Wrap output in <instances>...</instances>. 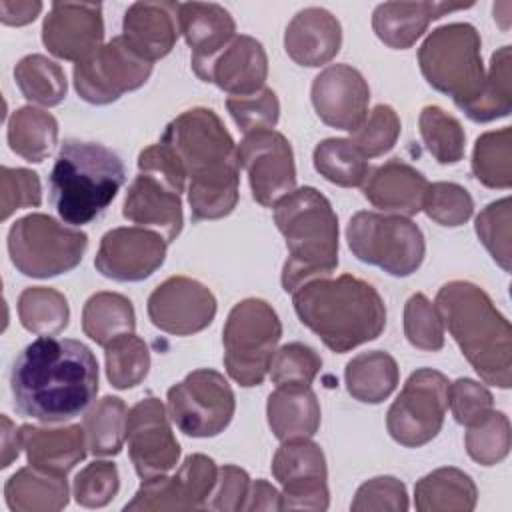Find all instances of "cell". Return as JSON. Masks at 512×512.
Returning <instances> with one entry per match:
<instances>
[{
    "label": "cell",
    "instance_id": "obj_1",
    "mask_svg": "<svg viewBox=\"0 0 512 512\" xmlns=\"http://www.w3.org/2000/svg\"><path fill=\"white\" fill-rule=\"evenodd\" d=\"M14 408L40 422H64L82 414L98 394V360L72 338L40 336L12 364Z\"/></svg>",
    "mask_w": 512,
    "mask_h": 512
},
{
    "label": "cell",
    "instance_id": "obj_2",
    "mask_svg": "<svg viewBox=\"0 0 512 512\" xmlns=\"http://www.w3.org/2000/svg\"><path fill=\"white\" fill-rule=\"evenodd\" d=\"M160 142L170 148L186 176L192 220H218L236 208V144L214 110L198 106L182 112L168 122Z\"/></svg>",
    "mask_w": 512,
    "mask_h": 512
},
{
    "label": "cell",
    "instance_id": "obj_3",
    "mask_svg": "<svg viewBox=\"0 0 512 512\" xmlns=\"http://www.w3.org/2000/svg\"><path fill=\"white\" fill-rule=\"evenodd\" d=\"M292 302L300 322L338 354L376 340L386 326L382 296L352 274L308 280L292 292Z\"/></svg>",
    "mask_w": 512,
    "mask_h": 512
},
{
    "label": "cell",
    "instance_id": "obj_4",
    "mask_svg": "<svg viewBox=\"0 0 512 512\" xmlns=\"http://www.w3.org/2000/svg\"><path fill=\"white\" fill-rule=\"evenodd\" d=\"M442 322L476 374L502 390L512 384V328L490 296L468 280H452L436 294Z\"/></svg>",
    "mask_w": 512,
    "mask_h": 512
},
{
    "label": "cell",
    "instance_id": "obj_5",
    "mask_svg": "<svg viewBox=\"0 0 512 512\" xmlns=\"http://www.w3.org/2000/svg\"><path fill=\"white\" fill-rule=\"evenodd\" d=\"M274 222L288 248L282 268L286 292H294L308 280L328 276L338 266V218L328 198L316 188L304 186L278 200Z\"/></svg>",
    "mask_w": 512,
    "mask_h": 512
},
{
    "label": "cell",
    "instance_id": "obj_6",
    "mask_svg": "<svg viewBox=\"0 0 512 512\" xmlns=\"http://www.w3.org/2000/svg\"><path fill=\"white\" fill-rule=\"evenodd\" d=\"M124 180L116 152L98 142L64 140L48 178L50 200L62 222L82 226L110 206Z\"/></svg>",
    "mask_w": 512,
    "mask_h": 512
},
{
    "label": "cell",
    "instance_id": "obj_7",
    "mask_svg": "<svg viewBox=\"0 0 512 512\" xmlns=\"http://www.w3.org/2000/svg\"><path fill=\"white\" fill-rule=\"evenodd\" d=\"M418 64L426 82L450 96L458 108L474 102L482 92L486 80L482 40L468 22H452L432 30L418 50Z\"/></svg>",
    "mask_w": 512,
    "mask_h": 512
},
{
    "label": "cell",
    "instance_id": "obj_8",
    "mask_svg": "<svg viewBox=\"0 0 512 512\" xmlns=\"http://www.w3.org/2000/svg\"><path fill=\"white\" fill-rule=\"evenodd\" d=\"M280 336V318L266 300L246 298L238 302L230 310L222 330L228 376L244 388L262 384Z\"/></svg>",
    "mask_w": 512,
    "mask_h": 512
},
{
    "label": "cell",
    "instance_id": "obj_9",
    "mask_svg": "<svg viewBox=\"0 0 512 512\" xmlns=\"http://www.w3.org/2000/svg\"><path fill=\"white\" fill-rule=\"evenodd\" d=\"M88 246L82 230L68 228L48 214H26L8 230V254L16 270L30 278H52L74 270Z\"/></svg>",
    "mask_w": 512,
    "mask_h": 512
},
{
    "label": "cell",
    "instance_id": "obj_10",
    "mask_svg": "<svg viewBox=\"0 0 512 512\" xmlns=\"http://www.w3.org/2000/svg\"><path fill=\"white\" fill-rule=\"evenodd\" d=\"M346 240L358 260L398 278L414 274L426 254L422 230L398 214L356 212L348 222Z\"/></svg>",
    "mask_w": 512,
    "mask_h": 512
},
{
    "label": "cell",
    "instance_id": "obj_11",
    "mask_svg": "<svg viewBox=\"0 0 512 512\" xmlns=\"http://www.w3.org/2000/svg\"><path fill=\"white\" fill-rule=\"evenodd\" d=\"M448 378L432 368L412 372L386 414L392 440L418 448L438 436L448 408Z\"/></svg>",
    "mask_w": 512,
    "mask_h": 512
},
{
    "label": "cell",
    "instance_id": "obj_12",
    "mask_svg": "<svg viewBox=\"0 0 512 512\" xmlns=\"http://www.w3.org/2000/svg\"><path fill=\"white\" fill-rule=\"evenodd\" d=\"M168 416L180 432L192 438L220 434L232 420L236 400L228 380L212 370L198 368L168 390Z\"/></svg>",
    "mask_w": 512,
    "mask_h": 512
},
{
    "label": "cell",
    "instance_id": "obj_13",
    "mask_svg": "<svg viewBox=\"0 0 512 512\" xmlns=\"http://www.w3.org/2000/svg\"><path fill=\"white\" fill-rule=\"evenodd\" d=\"M152 62L138 56L122 36H114L74 64V88L88 104H110L146 84Z\"/></svg>",
    "mask_w": 512,
    "mask_h": 512
},
{
    "label": "cell",
    "instance_id": "obj_14",
    "mask_svg": "<svg viewBox=\"0 0 512 512\" xmlns=\"http://www.w3.org/2000/svg\"><path fill=\"white\" fill-rule=\"evenodd\" d=\"M272 474L282 486V510L328 508V470L318 444L308 438L282 442L272 458Z\"/></svg>",
    "mask_w": 512,
    "mask_h": 512
},
{
    "label": "cell",
    "instance_id": "obj_15",
    "mask_svg": "<svg viewBox=\"0 0 512 512\" xmlns=\"http://www.w3.org/2000/svg\"><path fill=\"white\" fill-rule=\"evenodd\" d=\"M238 166L246 170L252 198L274 206L296 190V166L290 142L276 130L252 132L236 146Z\"/></svg>",
    "mask_w": 512,
    "mask_h": 512
},
{
    "label": "cell",
    "instance_id": "obj_16",
    "mask_svg": "<svg viewBox=\"0 0 512 512\" xmlns=\"http://www.w3.org/2000/svg\"><path fill=\"white\" fill-rule=\"evenodd\" d=\"M216 478L218 468L212 458L190 454L174 476L160 474L142 480V486L124 510H202L208 504Z\"/></svg>",
    "mask_w": 512,
    "mask_h": 512
},
{
    "label": "cell",
    "instance_id": "obj_17",
    "mask_svg": "<svg viewBox=\"0 0 512 512\" xmlns=\"http://www.w3.org/2000/svg\"><path fill=\"white\" fill-rule=\"evenodd\" d=\"M168 418L164 404L154 396H146L128 410V454L142 480L166 474L178 464L180 444L172 434Z\"/></svg>",
    "mask_w": 512,
    "mask_h": 512
},
{
    "label": "cell",
    "instance_id": "obj_18",
    "mask_svg": "<svg viewBox=\"0 0 512 512\" xmlns=\"http://www.w3.org/2000/svg\"><path fill=\"white\" fill-rule=\"evenodd\" d=\"M146 310L150 322L162 332L190 336L212 324L216 298L194 278L170 276L152 290Z\"/></svg>",
    "mask_w": 512,
    "mask_h": 512
},
{
    "label": "cell",
    "instance_id": "obj_19",
    "mask_svg": "<svg viewBox=\"0 0 512 512\" xmlns=\"http://www.w3.org/2000/svg\"><path fill=\"white\" fill-rule=\"evenodd\" d=\"M168 242L156 230L122 226L108 230L98 246L96 270L118 282H138L152 276L166 258Z\"/></svg>",
    "mask_w": 512,
    "mask_h": 512
},
{
    "label": "cell",
    "instance_id": "obj_20",
    "mask_svg": "<svg viewBox=\"0 0 512 512\" xmlns=\"http://www.w3.org/2000/svg\"><path fill=\"white\" fill-rule=\"evenodd\" d=\"M102 4L52 2L42 24V42L50 54L80 62L102 46Z\"/></svg>",
    "mask_w": 512,
    "mask_h": 512
},
{
    "label": "cell",
    "instance_id": "obj_21",
    "mask_svg": "<svg viewBox=\"0 0 512 512\" xmlns=\"http://www.w3.org/2000/svg\"><path fill=\"white\" fill-rule=\"evenodd\" d=\"M310 96L318 118L338 130L354 132L368 114L370 88L364 76L348 64L324 68L314 78Z\"/></svg>",
    "mask_w": 512,
    "mask_h": 512
},
{
    "label": "cell",
    "instance_id": "obj_22",
    "mask_svg": "<svg viewBox=\"0 0 512 512\" xmlns=\"http://www.w3.org/2000/svg\"><path fill=\"white\" fill-rule=\"evenodd\" d=\"M194 72L200 80L216 84L230 96H246L264 88L268 56L256 38L240 34L234 36L220 54Z\"/></svg>",
    "mask_w": 512,
    "mask_h": 512
},
{
    "label": "cell",
    "instance_id": "obj_23",
    "mask_svg": "<svg viewBox=\"0 0 512 512\" xmlns=\"http://www.w3.org/2000/svg\"><path fill=\"white\" fill-rule=\"evenodd\" d=\"M122 216L142 228H154L168 244L178 238L184 224L180 194L164 180L144 172H140L128 186Z\"/></svg>",
    "mask_w": 512,
    "mask_h": 512
},
{
    "label": "cell",
    "instance_id": "obj_24",
    "mask_svg": "<svg viewBox=\"0 0 512 512\" xmlns=\"http://www.w3.org/2000/svg\"><path fill=\"white\" fill-rule=\"evenodd\" d=\"M430 182L410 164L392 158L364 180V198L384 214L414 216L424 208Z\"/></svg>",
    "mask_w": 512,
    "mask_h": 512
},
{
    "label": "cell",
    "instance_id": "obj_25",
    "mask_svg": "<svg viewBox=\"0 0 512 512\" xmlns=\"http://www.w3.org/2000/svg\"><path fill=\"white\" fill-rule=\"evenodd\" d=\"M178 32V2H134L122 20V38L148 62L170 54Z\"/></svg>",
    "mask_w": 512,
    "mask_h": 512
},
{
    "label": "cell",
    "instance_id": "obj_26",
    "mask_svg": "<svg viewBox=\"0 0 512 512\" xmlns=\"http://www.w3.org/2000/svg\"><path fill=\"white\" fill-rule=\"evenodd\" d=\"M342 44L338 18L326 8L300 10L286 26L284 50L300 66L316 68L330 62Z\"/></svg>",
    "mask_w": 512,
    "mask_h": 512
},
{
    "label": "cell",
    "instance_id": "obj_27",
    "mask_svg": "<svg viewBox=\"0 0 512 512\" xmlns=\"http://www.w3.org/2000/svg\"><path fill=\"white\" fill-rule=\"evenodd\" d=\"M472 6L474 2H384L372 14V28L388 48L406 50L426 32L432 20Z\"/></svg>",
    "mask_w": 512,
    "mask_h": 512
},
{
    "label": "cell",
    "instance_id": "obj_28",
    "mask_svg": "<svg viewBox=\"0 0 512 512\" xmlns=\"http://www.w3.org/2000/svg\"><path fill=\"white\" fill-rule=\"evenodd\" d=\"M178 28L192 50V70L210 62L236 36L234 18L216 2L178 4Z\"/></svg>",
    "mask_w": 512,
    "mask_h": 512
},
{
    "label": "cell",
    "instance_id": "obj_29",
    "mask_svg": "<svg viewBox=\"0 0 512 512\" xmlns=\"http://www.w3.org/2000/svg\"><path fill=\"white\" fill-rule=\"evenodd\" d=\"M18 430L28 464L54 474H68L88 452L84 428L80 424L62 428L24 424Z\"/></svg>",
    "mask_w": 512,
    "mask_h": 512
},
{
    "label": "cell",
    "instance_id": "obj_30",
    "mask_svg": "<svg viewBox=\"0 0 512 512\" xmlns=\"http://www.w3.org/2000/svg\"><path fill=\"white\" fill-rule=\"evenodd\" d=\"M266 416L272 434L280 440L310 438L320 426V404L306 384H284L268 396Z\"/></svg>",
    "mask_w": 512,
    "mask_h": 512
},
{
    "label": "cell",
    "instance_id": "obj_31",
    "mask_svg": "<svg viewBox=\"0 0 512 512\" xmlns=\"http://www.w3.org/2000/svg\"><path fill=\"white\" fill-rule=\"evenodd\" d=\"M4 498L14 512L62 510L68 504L66 474H54L30 464L8 478Z\"/></svg>",
    "mask_w": 512,
    "mask_h": 512
},
{
    "label": "cell",
    "instance_id": "obj_32",
    "mask_svg": "<svg viewBox=\"0 0 512 512\" xmlns=\"http://www.w3.org/2000/svg\"><path fill=\"white\" fill-rule=\"evenodd\" d=\"M476 500L474 480L454 466L436 468L414 486V504L420 512H470Z\"/></svg>",
    "mask_w": 512,
    "mask_h": 512
},
{
    "label": "cell",
    "instance_id": "obj_33",
    "mask_svg": "<svg viewBox=\"0 0 512 512\" xmlns=\"http://www.w3.org/2000/svg\"><path fill=\"white\" fill-rule=\"evenodd\" d=\"M398 364L382 350H370L354 356L344 370L348 394L364 404L384 402L398 386Z\"/></svg>",
    "mask_w": 512,
    "mask_h": 512
},
{
    "label": "cell",
    "instance_id": "obj_34",
    "mask_svg": "<svg viewBox=\"0 0 512 512\" xmlns=\"http://www.w3.org/2000/svg\"><path fill=\"white\" fill-rule=\"evenodd\" d=\"M136 314L132 302L118 292L92 294L82 310V330L98 346H108L112 340L132 334Z\"/></svg>",
    "mask_w": 512,
    "mask_h": 512
},
{
    "label": "cell",
    "instance_id": "obj_35",
    "mask_svg": "<svg viewBox=\"0 0 512 512\" xmlns=\"http://www.w3.org/2000/svg\"><path fill=\"white\" fill-rule=\"evenodd\" d=\"M58 140L56 118L34 106H22L8 120V144L26 162H42Z\"/></svg>",
    "mask_w": 512,
    "mask_h": 512
},
{
    "label": "cell",
    "instance_id": "obj_36",
    "mask_svg": "<svg viewBox=\"0 0 512 512\" xmlns=\"http://www.w3.org/2000/svg\"><path fill=\"white\" fill-rule=\"evenodd\" d=\"M128 410L118 396L100 398L84 414V436L88 452L94 456H116L126 440Z\"/></svg>",
    "mask_w": 512,
    "mask_h": 512
},
{
    "label": "cell",
    "instance_id": "obj_37",
    "mask_svg": "<svg viewBox=\"0 0 512 512\" xmlns=\"http://www.w3.org/2000/svg\"><path fill=\"white\" fill-rule=\"evenodd\" d=\"M316 172L342 188H354L364 184L370 174L368 158L356 148L350 138H326L312 154Z\"/></svg>",
    "mask_w": 512,
    "mask_h": 512
},
{
    "label": "cell",
    "instance_id": "obj_38",
    "mask_svg": "<svg viewBox=\"0 0 512 512\" xmlns=\"http://www.w3.org/2000/svg\"><path fill=\"white\" fill-rule=\"evenodd\" d=\"M512 74H510V46H502L492 54L490 70L486 74L478 98L460 110L474 122H490L504 118L512 108Z\"/></svg>",
    "mask_w": 512,
    "mask_h": 512
},
{
    "label": "cell",
    "instance_id": "obj_39",
    "mask_svg": "<svg viewBox=\"0 0 512 512\" xmlns=\"http://www.w3.org/2000/svg\"><path fill=\"white\" fill-rule=\"evenodd\" d=\"M18 318L28 332L40 336L58 334L70 320L68 300L62 292L48 286L24 288L18 296Z\"/></svg>",
    "mask_w": 512,
    "mask_h": 512
},
{
    "label": "cell",
    "instance_id": "obj_40",
    "mask_svg": "<svg viewBox=\"0 0 512 512\" xmlns=\"http://www.w3.org/2000/svg\"><path fill=\"white\" fill-rule=\"evenodd\" d=\"M14 80L28 102L42 106L60 104L68 92L64 70L42 54L24 56L14 68Z\"/></svg>",
    "mask_w": 512,
    "mask_h": 512
},
{
    "label": "cell",
    "instance_id": "obj_41",
    "mask_svg": "<svg viewBox=\"0 0 512 512\" xmlns=\"http://www.w3.org/2000/svg\"><path fill=\"white\" fill-rule=\"evenodd\" d=\"M472 174L488 188H510L512 184V130L484 132L472 150Z\"/></svg>",
    "mask_w": 512,
    "mask_h": 512
},
{
    "label": "cell",
    "instance_id": "obj_42",
    "mask_svg": "<svg viewBox=\"0 0 512 512\" xmlns=\"http://www.w3.org/2000/svg\"><path fill=\"white\" fill-rule=\"evenodd\" d=\"M418 128L426 150L440 164H456L464 156L466 134L462 124L440 106H424Z\"/></svg>",
    "mask_w": 512,
    "mask_h": 512
},
{
    "label": "cell",
    "instance_id": "obj_43",
    "mask_svg": "<svg viewBox=\"0 0 512 512\" xmlns=\"http://www.w3.org/2000/svg\"><path fill=\"white\" fill-rule=\"evenodd\" d=\"M106 376L110 384L118 390H128L138 386L150 368V352L142 338L134 332L124 334L104 346Z\"/></svg>",
    "mask_w": 512,
    "mask_h": 512
},
{
    "label": "cell",
    "instance_id": "obj_44",
    "mask_svg": "<svg viewBox=\"0 0 512 512\" xmlns=\"http://www.w3.org/2000/svg\"><path fill=\"white\" fill-rule=\"evenodd\" d=\"M466 428V452L474 462L482 466H494L508 456L512 432L510 420L504 412L490 410L484 418Z\"/></svg>",
    "mask_w": 512,
    "mask_h": 512
},
{
    "label": "cell",
    "instance_id": "obj_45",
    "mask_svg": "<svg viewBox=\"0 0 512 512\" xmlns=\"http://www.w3.org/2000/svg\"><path fill=\"white\" fill-rule=\"evenodd\" d=\"M404 336L418 350L438 352L444 346V322L438 308L420 292L404 304Z\"/></svg>",
    "mask_w": 512,
    "mask_h": 512
},
{
    "label": "cell",
    "instance_id": "obj_46",
    "mask_svg": "<svg viewBox=\"0 0 512 512\" xmlns=\"http://www.w3.org/2000/svg\"><path fill=\"white\" fill-rule=\"evenodd\" d=\"M400 136V118L388 104L374 106L364 122L352 132V142L366 158H376L392 150Z\"/></svg>",
    "mask_w": 512,
    "mask_h": 512
},
{
    "label": "cell",
    "instance_id": "obj_47",
    "mask_svg": "<svg viewBox=\"0 0 512 512\" xmlns=\"http://www.w3.org/2000/svg\"><path fill=\"white\" fill-rule=\"evenodd\" d=\"M226 108L236 126L246 134L274 130L280 116V102L274 90L262 88L246 96H228Z\"/></svg>",
    "mask_w": 512,
    "mask_h": 512
},
{
    "label": "cell",
    "instance_id": "obj_48",
    "mask_svg": "<svg viewBox=\"0 0 512 512\" xmlns=\"http://www.w3.org/2000/svg\"><path fill=\"white\" fill-rule=\"evenodd\" d=\"M322 368V358L318 352L302 342L284 344L274 352L270 362V380L276 386L284 384H306L310 386Z\"/></svg>",
    "mask_w": 512,
    "mask_h": 512
},
{
    "label": "cell",
    "instance_id": "obj_49",
    "mask_svg": "<svg viewBox=\"0 0 512 512\" xmlns=\"http://www.w3.org/2000/svg\"><path fill=\"white\" fill-rule=\"evenodd\" d=\"M426 216L440 226H462L474 212V200L466 188L454 182H434L424 200Z\"/></svg>",
    "mask_w": 512,
    "mask_h": 512
},
{
    "label": "cell",
    "instance_id": "obj_50",
    "mask_svg": "<svg viewBox=\"0 0 512 512\" xmlns=\"http://www.w3.org/2000/svg\"><path fill=\"white\" fill-rule=\"evenodd\" d=\"M476 234L494 262L510 272V198L488 204L476 216Z\"/></svg>",
    "mask_w": 512,
    "mask_h": 512
},
{
    "label": "cell",
    "instance_id": "obj_51",
    "mask_svg": "<svg viewBox=\"0 0 512 512\" xmlns=\"http://www.w3.org/2000/svg\"><path fill=\"white\" fill-rule=\"evenodd\" d=\"M120 476L116 464L94 460L74 478V498L84 508H102L118 494Z\"/></svg>",
    "mask_w": 512,
    "mask_h": 512
},
{
    "label": "cell",
    "instance_id": "obj_52",
    "mask_svg": "<svg viewBox=\"0 0 512 512\" xmlns=\"http://www.w3.org/2000/svg\"><path fill=\"white\" fill-rule=\"evenodd\" d=\"M42 202L40 178L28 168L0 170V218L8 220L20 208H34Z\"/></svg>",
    "mask_w": 512,
    "mask_h": 512
},
{
    "label": "cell",
    "instance_id": "obj_53",
    "mask_svg": "<svg viewBox=\"0 0 512 512\" xmlns=\"http://www.w3.org/2000/svg\"><path fill=\"white\" fill-rule=\"evenodd\" d=\"M350 508L354 512H404L408 510L406 486L394 476H376L356 490Z\"/></svg>",
    "mask_w": 512,
    "mask_h": 512
},
{
    "label": "cell",
    "instance_id": "obj_54",
    "mask_svg": "<svg viewBox=\"0 0 512 512\" xmlns=\"http://www.w3.org/2000/svg\"><path fill=\"white\" fill-rule=\"evenodd\" d=\"M448 406L458 424L470 426L492 410L494 398L490 390L480 382L458 378L448 386Z\"/></svg>",
    "mask_w": 512,
    "mask_h": 512
},
{
    "label": "cell",
    "instance_id": "obj_55",
    "mask_svg": "<svg viewBox=\"0 0 512 512\" xmlns=\"http://www.w3.org/2000/svg\"><path fill=\"white\" fill-rule=\"evenodd\" d=\"M248 488H250V478H248L246 470L232 466V464H224L218 470V478H216V484L208 498L206 508L208 510H224V512L242 510L244 500L248 496Z\"/></svg>",
    "mask_w": 512,
    "mask_h": 512
},
{
    "label": "cell",
    "instance_id": "obj_56",
    "mask_svg": "<svg viewBox=\"0 0 512 512\" xmlns=\"http://www.w3.org/2000/svg\"><path fill=\"white\" fill-rule=\"evenodd\" d=\"M242 510H282L280 492L266 480L250 482Z\"/></svg>",
    "mask_w": 512,
    "mask_h": 512
},
{
    "label": "cell",
    "instance_id": "obj_57",
    "mask_svg": "<svg viewBox=\"0 0 512 512\" xmlns=\"http://www.w3.org/2000/svg\"><path fill=\"white\" fill-rule=\"evenodd\" d=\"M42 10L38 0H2L0 2V20L8 26L30 24Z\"/></svg>",
    "mask_w": 512,
    "mask_h": 512
},
{
    "label": "cell",
    "instance_id": "obj_58",
    "mask_svg": "<svg viewBox=\"0 0 512 512\" xmlns=\"http://www.w3.org/2000/svg\"><path fill=\"white\" fill-rule=\"evenodd\" d=\"M22 448L20 430L16 432L14 424L8 420V416H2V468H8L14 458H18Z\"/></svg>",
    "mask_w": 512,
    "mask_h": 512
}]
</instances>
